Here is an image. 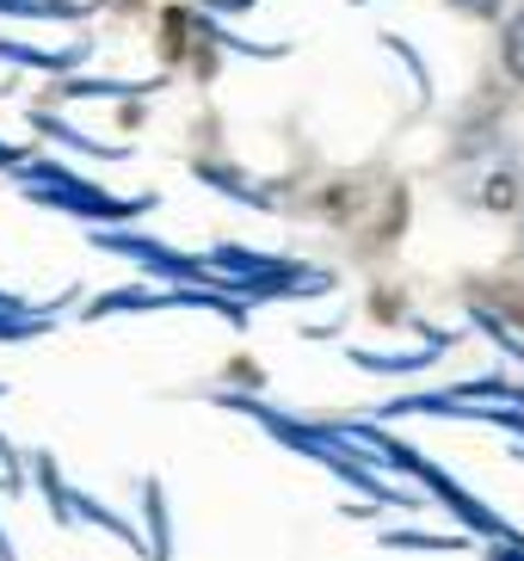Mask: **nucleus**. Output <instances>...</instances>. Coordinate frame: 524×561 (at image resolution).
Here are the masks:
<instances>
[{"mask_svg":"<svg viewBox=\"0 0 524 561\" xmlns=\"http://www.w3.org/2000/svg\"><path fill=\"white\" fill-rule=\"evenodd\" d=\"M500 56H506V75L524 87V13H512L506 37H500Z\"/></svg>","mask_w":524,"mask_h":561,"instance_id":"f257e3e1","label":"nucleus"},{"mask_svg":"<svg viewBox=\"0 0 524 561\" xmlns=\"http://www.w3.org/2000/svg\"><path fill=\"white\" fill-rule=\"evenodd\" d=\"M451 7H463V13H481V19L500 13V0H451Z\"/></svg>","mask_w":524,"mask_h":561,"instance_id":"f03ea898","label":"nucleus"}]
</instances>
